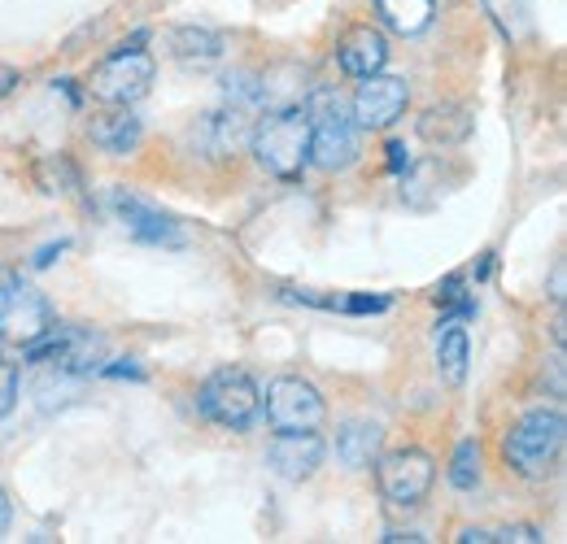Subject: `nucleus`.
Here are the masks:
<instances>
[{"label":"nucleus","instance_id":"obj_35","mask_svg":"<svg viewBox=\"0 0 567 544\" xmlns=\"http://www.w3.org/2000/svg\"><path fill=\"white\" fill-rule=\"evenodd\" d=\"M0 362H4V341H0Z\"/></svg>","mask_w":567,"mask_h":544},{"label":"nucleus","instance_id":"obj_4","mask_svg":"<svg viewBox=\"0 0 567 544\" xmlns=\"http://www.w3.org/2000/svg\"><path fill=\"white\" fill-rule=\"evenodd\" d=\"M197 406H202V414L210 418L214 427H223V431H249L254 418H258V409H262V388L254 384L249 370L223 366V370H214L210 379L202 384Z\"/></svg>","mask_w":567,"mask_h":544},{"label":"nucleus","instance_id":"obj_33","mask_svg":"<svg viewBox=\"0 0 567 544\" xmlns=\"http://www.w3.org/2000/svg\"><path fill=\"white\" fill-rule=\"evenodd\" d=\"M9 519H13V505H9V496H4V488H0V532L9 527Z\"/></svg>","mask_w":567,"mask_h":544},{"label":"nucleus","instance_id":"obj_16","mask_svg":"<svg viewBox=\"0 0 567 544\" xmlns=\"http://www.w3.org/2000/svg\"><path fill=\"white\" fill-rule=\"evenodd\" d=\"M380 444H384L380 422H371V418H354V422H346V427H341V436H337V458H341L350 471H367V467L380 458Z\"/></svg>","mask_w":567,"mask_h":544},{"label":"nucleus","instance_id":"obj_18","mask_svg":"<svg viewBox=\"0 0 567 544\" xmlns=\"http://www.w3.org/2000/svg\"><path fill=\"white\" fill-rule=\"evenodd\" d=\"M223 49H227V40L218 31H210V27H179V31H171V53L184 66H214V62H223Z\"/></svg>","mask_w":567,"mask_h":544},{"label":"nucleus","instance_id":"obj_9","mask_svg":"<svg viewBox=\"0 0 567 544\" xmlns=\"http://www.w3.org/2000/svg\"><path fill=\"white\" fill-rule=\"evenodd\" d=\"M406 101H411L406 79L367 74L354 92V123L367 127V132H384V127H393V123L406 114Z\"/></svg>","mask_w":567,"mask_h":544},{"label":"nucleus","instance_id":"obj_19","mask_svg":"<svg viewBox=\"0 0 567 544\" xmlns=\"http://www.w3.org/2000/svg\"><path fill=\"white\" fill-rule=\"evenodd\" d=\"M375 13L398 35H424L436 18V0H375Z\"/></svg>","mask_w":567,"mask_h":544},{"label":"nucleus","instance_id":"obj_34","mask_svg":"<svg viewBox=\"0 0 567 544\" xmlns=\"http://www.w3.org/2000/svg\"><path fill=\"white\" fill-rule=\"evenodd\" d=\"M550 287H555V292H550V296H555V301H559V305H564V266H559V271H555V279H550Z\"/></svg>","mask_w":567,"mask_h":544},{"label":"nucleus","instance_id":"obj_22","mask_svg":"<svg viewBox=\"0 0 567 544\" xmlns=\"http://www.w3.org/2000/svg\"><path fill=\"white\" fill-rule=\"evenodd\" d=\"M450 483H454L458 492H472V488L481 483V444H476V440H463V444L454 449Z\"/></svg>","mask_w":567,"mask_h":544},{"label":"nucleus","instance_id":"obj_2","mask_svg":"<svg viewBox=\"0 0 567 544\" xmlns=\"http://www.w3.org/2000/svg\"><path fill=\"white\" fill-rule=\"evenodd\" d=\"M249 148H254V157H258V166L267 175H276L284 184L301 179V170L310 166V118H306V105H288V109L267 114L254 127Z\"/></svg>","mask_w":567,"mask_h":544},{"label":"nucleus","instance_id":"obj_8","mask_svg":"<svg viewBox=\"0 0 567 544\" xmlns=\"http://www.w3.org/2000/svg\"><path fill=\"white\" fill-rule=\"evenodd\" d=\"M153 57L144 53V49H118L114 57H105L101 66L92 70V96L96 101H105V105H136L141 96H148V87H153Z\"/></svg>","mask_w":567,"mask_h":544},{"label":"nucleus","instance_id":"obj_5","mask_svg":"<svg viewBox=\"0 0 567 544\" xmlns=\"http://www.w3.org/2000/svg\"><path fill=\"white\" fill-rule=\"evenodd\" d=\"M22 357L27 362H49L53 370H62L71 379H87L105 362V341L96 332H87V327L53 323L49 332H40L35 341L22 344Z\"/></svg>","mask_w":567,"mask_h":544},{"label":"nucleus","instance_id":"obj_25","mask_svg":"<svg viewBox=\"0 0 567 544\" xmlns=\"http://www.w3.org/2000/svg\"><path fill=\"white\" fill-rule=\"evenodd\" d=\"M66 249H71V244H66V240H58V244H49V249H40V253L31 258V266H35V271H44V266H53V262H58V258H62Z\"/></svg>","mask_w":567,"mask_h":544},{"label":"nucleus","instance_id":"obj_29","mask_svg":"<svg viewBox=\"0 0 567 544\" xmlns=\"http://www.w3.org/2000/svg\"><path fill=\"white\" fill-rule=\"evenodd\" d=\"M550 388H555V397H564V357L559 353L550 357Z\"/></svg>","mask_w":567,"mask_h":544},{"label":"nucleus","instance_id":"obj_13","mask_svg":"<svg viewBox=\"0 0 567 544\" xmlns=\"http://www.w3.org/2000/svg\"><path fill=\"white\" fill-rule=\"evenodd\" d=\"M249 136H254V123H249V114L236 109V105H227V109H218V114H206V118L193 127V139H197L210 157H218V161L245 153V148H249Z\"/></svg>","mask_w":567,"mask_h":544},{"label":"nucleus","instance_id":"obj_7","mask_svg":"<svg viewBox=\"0 0 567 544\" xmlns=\"http://www.w3.org/2000/svg\"><path fill=\"white\" fill-rule=\"evenodd\" d=\"M432 479H436V467L424 449H393L384 458H375V483L384 492L389 505L398 510H415L424 505V496L432 492Z\"/></svg>","mask_w":567,"mask_h":544},{"label":"nucleus","instance_id":"obj_27","mask_svg":"<svg viewBox=\"0 0 567 544\" xmlns=\"http://www.w3.org/2000/svg\"><path fill=\"white\" fill-rule=\"evenodd\" d=\"M406 166H411V157H406V144H398V139H393V144H389V170H393V175H402Z\"/></svg>","mask_w":567,"mask_h":544},{"label":"nucleus","instance_id":"obj_31","mask_svg":"<svg viewBox=\"0 0 567 544\" xmlns=\"http://www.w3.org/2000/svg\"><path fill=\"white\" fill-rule=\"evenodd\" d=\"M380 541H384V544H402V541H406V544H424L427 536H420V532H389V536H380Z\"/></svg>","mask_w":567,"mask_h":544},{"label":"nucleus","instance_id":"obj_21","mask_svg":"<svg viewBox=\"0 0 567 544\" xmlns=\"http://www.w3.org/2000/svg\"><path fill=\"white\" fill-rule=\"evenodd\" d=\"M223 101L249 114V109H258V105L267 101V83H262L254 70H231V74L223 79Z\"/></svg>","mask_w":567,"mask_h":544},{"label":"nucleus","instance_id":"obj_1","mask_svg":"<svg viewBox=\"0 0 567 544\" xmlns=\"http://www.w3.org/2000/svg\"><path fill=\"white\" fill-rule=\"evenodd\" d=\"M310 118V166L341 175L358 161V123L332 87H315L306 101Z\"/></svg>","mask_w":567,"mask_h":544},{"label":"nucleus","instance_id":"obj_20","mask_svg":"<svg viewBox=\"0 0 567 544\" xmlns=\"http://www.w3.org/2000/svg\"><path fill=\"white\" fill-rule=\"evenodd\" d=\"M436 370L445 384L467 379V332L458 323H445V332L436 327Z\"/></svg>","mask_w":567,"mask_h":544},{"label":"nucleus","instance_id":"obj_14","mask_svg":"<svg viewBox=\"0 0 567 544\" xmlns=\"http://www.w3.org/2000/svg\"><path fill=\"white\" fill-rule=\"evenodd\" d=\"M87 136H92V144H96L101 153L127 157V153L141 144L144 127H141V118L132 114V105H114V109H105V114H96V118L87 123Z\"/></svg>","mask_w":567,"mask_h":544},{"label":"nucleus","instance_id":"obj_11","mask_svg":"<svg viewBox=\"0 0 567 544\" xmlns=\"http://www.w3.org/2000/svg\"><path fill=\"white\" fill-rule=\"evenodd\" d=\"M110 201H114L118 222H123L141 244H162V249H179V244H184V231H179V222H175L171 213L153 209L148 201L132 197V192H123V188H114Z\"/></svg>","mask_w":567,"mask_h":544},{"label":"nucleus","instance_id":"obj_23","mask_svg":"<svg viewBox=\"0 0 567 544\" xmlns=\"http://www.w3.org/2000/svg\"><path fill=\"white\" fill-rule=\"evenodd\" d=\"M13 406H18V366L0 362V418H9Z\"/></svg>","mask_w":567,"mask_h":544},{"label":"nucleus","instance_id":"obj_28","mask_svg":"<svg viewBox=\"0 0 567 544\" xmlns=\"http://www.w3.org/2000/svg\"><path fill=\"white\" fill-rule=\"evenodd\" d=\"M13 87H18V70L9 66V62H0V101H4Z\"/></svg>","mask_w":567,"mask_h":544},{"label":"nucleus","instance_id":"obj_26","mask_svg":"<svg viewBox=\"0 0 567 544\" xmlns=\"http://www.w3.org/2000/svg\"><path fill=\"white\" fill-rule=\"evenodd\" d=\"M101 375H110V379H144V370L141 366H123V362H114V366H101Z\"/></svg>","mask_w":567,"mask_h":544},{"label":"nucleus","instance_id":"obj_24","mask_svg":"<svg viewBox=\"0 0 567 544\" xmlns=\"http://www.w3.org/2000/svg\"><path fill=\"white\" fill-rule=\"evenodd\" d=\"M494 541H502V544H537V541H542V532H537V527H528V523H515V527H502V532H494Z\"/></svg>","mask_w":567,"mask_h":544},{"label":"nucleus","instance_id":"obj_17","mask_svg":"<svg viewBox=\"0 0 567 544\" xmlns=\"http://www.w3.org/2000/svg\"><path fill=\"white\" fill-rule=\"evenodd\" d=\"M472 136V114L463 105H432L420 114V139L432 148H454Z\"/></svg>","mask_w":567,"mask_h":544},{"label":"nucleus","instance_id":"obj_30","mask_svg":"<svg viewBox=\"0 0 567 544\" xmlns=\"http://www.w3.org/2000/svg\"><path fill=\"white\" fill-rule=\"evenodd\" d=\"M458 541H463V544H494V532H481V527H463V532H458Z\"/></svg>","mask_w":567,"mask_h":544},{"label":"nucleus","instance_id":"obj_32","mask_svg":"<svg viewBox=\"0 0 567 544\" xmlns=\"http://www.w3.org/2000/svg\"><path fill=\"white\" fill-rule=\"evenodd\" d=\"M13 283H18V274L9 271V266H0V305L9 301V292H13Z\"/></svg>","mask_w":567,"mask_h":544},{"label":"nucleus","instance_id":"obj_12","mask_svg":"<svg viewBox=\"0 0 567 544\" xmlns=\"http://www.w3.org/2000/svg\"><path fill=\"white\" fill-rule=\"evenodd\" d=\"M323 458H328V444H323L319 431H280V436L271 440V449H267L271 471L280 479H288V483L310 479L323 467Z\"/></svg>","mask_w":567,"mask_h":544},{"label":"nucleus","instance_id":"obj_15","mask_svg":"<svg viewBox=\"0 0 567 544\" xmlns=\"http://www.w3.org/2000/svg\"><path fill=\"white\" fill-rule=\"evenodd\" d=\"M337 62H341L346 74H354V79L380 74L384 62H389V40H384L375 27H354V31H346V40L337 44Z\"/></svg>","mask_w":567,"mask_h":544},{"label":"nucleus","instance_id":"obj_3","mask_svg":"<svg viewBox=\"0 0 567 544\" xmlns=\"http://www.w3.org/2000/svg\"><path fill=\"white\" fill-rule=\"evenodd\" d=\"M564 436H567V422L559 409H528L502 436V458H506V467L515 475L542 479L555 467V458L564 453Z\"/></svg>","mask_w":567,"mask_h":544},{"label":"nucleus","instance_id":"obj_6","mask_svg":"<svg viewBox=\"0 0 567 544\" xmlns=\"http://www.w3.org/2000/svg\"><path fill=\"white\" fill-rule=\"evenodd\" d=\"M262 409H267V422L276 431H319L323 418H328L323 393L310 379H301V375L271 379L267 384V397H262Z\"/></svg>","mask_w":567,"mask_h":544},{"label":"nucleus","instance_id":"obj_10","mask_svg":"<svg viewBox=\"0 0 567 544\" xmlns=\"http://www.w3.org/2000/svg\"><path fill=\"white\" fill-rule=\"evenodd\" d=\"M53 327V305L44 292L27 287V283H13L9 301L0 305V341L9 344H27L35 341L40 332Z\"/></svg>","mask_w":567,"mask_h":544}]
</instances>
